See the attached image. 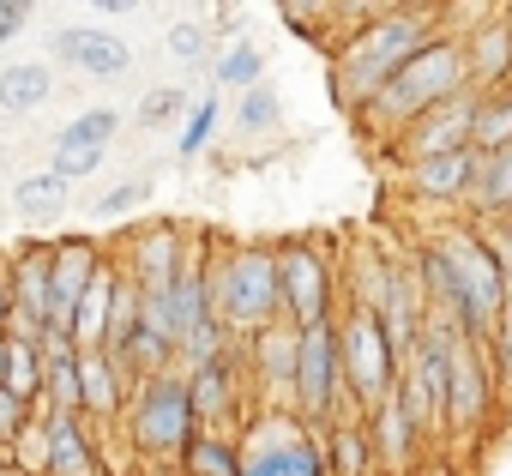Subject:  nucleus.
<instances>
[{
	"label": "nucleus",
	"instance_id": "nucleus-7",
	"mask_svg": "<svg viewBox=\"0 0 512 476\" xmlns=\"http://www.w3.org/2000/svg\"><path fill=\"white\" fill-rule=\"evenodd\" d=\"M127 428H133V446L145 458H187V446L205 434L199 416H193L187 374H151V380H139L133 404H127Z\"/></svg>",
	"mask_w": 512,
	"mask_h": 476
},
{
	"label": "nucleus",
	"instance_id": "nucleus-16",
	"mask_svg": "<svg viewBox=\"0 0 512 476\" xmlns=\"http://www.w3.org/2000/svg\"><path fill=\"white\" fill-rule=\"evenodd\" d=\"M253 356V374H260V386L278 392V410H296V362H302V332L290 320H278L272 332H260L247 344Z\"/></svg>",
	"mask_w": 512,
	"mask_h": 476
},
{
	"label": "nucleus",
	"instance_id": "nucleus-32",
	"mask_svg": "<svg viewBox=\"0 0 512 476\" xmlns=\"http://www.w3.org/2000/svg\"><path fill=\"white\" fill-rule=\"evenodd\" d=\"M199 97H187L181 85H157L145 103H139V127H169V121H187Z\"/></svg>",
	"mask_w": 512,
	"mask_h": 476
},
{
	"label": "nucleus",
	"instance_id": "nucleus-17",
	"mask_svg": "<svg viewBox=\"0 0 512 476\" xmlns=\"http://www.w3.org/2000/svg\"><path fill=\"white\" fill-rule=\"evenodd\" d=\"M368 440H374V458H380V470H392V476H404L410 464H416V452H422V434H416V422H410V410H404V398L392 392L374 416H368Z\"/></svg>",
	"mask_w": 512,
	"mask_h": 476
},
{
	"label": "nucleus",
	"instance_id": "nucleus-31",
	"mask_svg": "<svg viewBox=\"0 0 512 476\" xmlns=\"http://www.w3.org/2000/svg\"><path fill=\"white\" fill-rule=\"evenodd\" d=\"M211 37H217L211 25H199V19H175L169 37H163V49H169L181 67H205V61H211Z\"/></svg>",
	"mask_w": 512,
	"mask_h": 476
},
{
	"label": "nucleus",
	"instance_id": "nucleus-2",
	"mask_svg": "<svg viewBox=\"0 0 512 476\" xmlns=\"http://www.w3.org/2000/svg\"><path fill=\"white\" fill-rule=\"evenodd\" d=\"M464 91H470L464 43L446 31V37H434V43L356 115V127H362V139H374V145H398L428 109H440V103H452V97H464Z\"/></svg>",
	"mask_w": 512,
	"mask_h": 476
},
{
	"label": "nucleus",
	"instance_id": "nucleus-33",
	"mask_svg": "<svg viewBox=\"0 0 512 476\" xmlns=\"http://www.w3.org/2000/svg\"><path fill=\"white\" fill-rule=\"evenodd\" d=\"M488 350H494V380H500V416H512V308H506L500 332L488 338Z\"/></svg>",
	"mask_w": 512,
	"mask_h": 476
},
{
	"label": "nucleus",
	"instance_id": "nucleus-12",
	"mask_svg": "<svg viewBox=\"0 0 512 476\" xmlns=\"http://www.w3.org/2000/svg\"><path fill=\"white\" fill-rule=\"evenodd\" d=\"M55 55H61L67 67H79V79H97V85L133 73V43L115 37V31H91V25L55 31Z\"/></svg>",
	"mask_w": 512,
	"mask_h": 476
},
{
	"label": "nucleus",
	"instance_id": "nucleus-4",
	"mask_svg": "<svg viewBox=\"0 0 512 476\" xmlns=\"http://www.w3.org/2000/svg\"><path fill=\"white\" fill-rule=\"evenodd\" d=\"M440 248L446 272H452V290H458V326L464 338H494L500 320H506V278H500V260L488 248V235L476 223H440V235H428Z\"/></svg>",
	"mask_w": 512,
	"mask_h": 476
},
{
	"label": "nucleus",
	"instance_id": "nucleus-21",
	"mask_svg": "<svg viewBox=\"0 0 512 476\" xmlns=\"http://www.w3.org/2000/svg\"><path fill=\"white\" fill-rule=\"evenodd\" d=\"M121 404H133L127 398V374L103 356V350H85V416H121Z\"/></svg>",
	"mask_w": 512,
	"mask_h": 476
},
{
	"label": "nucleus",
	"instance_id": "nucleus-35",
	"mask_svg": "<svg viewBox=\"0 0 512 476\" xmlns=\"http://www.w3.org/2000/svg\"><path fill=\"white\" fill-rule=\"evenodd\" d=\"M31 428V404L25 398H13L7 386H0V452L7 446H19V434Z\"/></svg>",
	"mask_w": 512,
	"mask_h": 476
},
{
	"label": "nucleus",
	"instance_id": "nucleus-6",
	"mask_svg": "<svg viewBox=\"0 0 512 476\" xmlns=\"http://www.w3.org/2000/svg\"><path fill=\"white\" fill-rule=\"evenodd\" d=\"M241 476H332L326 434L296 410H266L241 428Z\"/></svg>",
	"mask_w": 512,
	"mask_h": 476
},
{
	"label": "nucleus",
	"instance_id": "nucleus-1",
	"mask_svg": "<svg viewBox=\"0 0 512 476\" xmlns=\"http://www.w3.org/2000/svg\"><path fill=\"white\" fill-rule=\"evenodd\" d=\"M434 37H446V7H386L374 25L344 37L332 55V97L344 103V115L356 121Z\"/></svg>",
	"mask_w": 512,
	"mask_h": 476
},
{
	"label": "nucleus",
	"instance_id": "nucleus-29",
	"mask_svg": "<svg viewBox=\"0 0 512 476\" xmlns=\"http://www.w3.org/2000/svg\"><path fill=\"white\" fill-rule=\"evenodd\" d=\"M217 121H223V91H205L193 103V115L181 121V139H175V157H199L211 139H217Z\"/></svg>",
	"mask_w": 512,
	"mask_h": 476
},
{
	"label": "nucleus",
	"instance_id": "nucleus-11",
	"mask_svg": "<svg viewBox=\"0 0 512 476\" xmlns=\"http://www.w3.org/2000/svg\"><path fill=\"white\" fill-rule=\"evenodd\" d=\"M464 43V67H470V91H506L512 85V7H488L470 31H452Z\"/></svg>",
	"mask_w": 512,
	"mask_h": 476
},
{
	"label": "nucleus",
	"instance_id": "nucleus-15",
	"mask_svg": "<svg viewBox=\"0 0 512 476\" xmlns=\"http://www.w3.org/2000/svg\"><path fill=\"white\" fill-rule=\"evenodd\" d=\"M398 175H404V193H416L428 205H470L482 157L476 151H452V157H434V163H416V169H398Z\"/></svg>",
	"mask_w": 512,
	"mask_h": 476
},
{
	"label": "nucleus",
	"instance_id": "nucleus-5",
	"mask_svg": "<svg viewBox=\"0 0 512 476\" xmlns=\"http://www.w3.org/2000/svg\"><path fill=\"white\" fill-rule=\"evenodd\" d=\"M338 338H344V386H350V404H356V416L368 422V416L398 392L404 356H398L386 320L368 314V308H350V302H344V314H338Z\"/></svg>",
	"mask_w": 512,
	"mask_h": 476
},
{
	"label": "nucleus",
	"instance_id": "nucleus-3",
	"mask_svg": "<svg viewBox=\"0 0 512 476\" xmlns=\"http://www.w3.org/2000/svg\"><path fill=\"white\" fill-rule=\"evenodd\" d=\"M211 308L223 320L229 338L253 344L260 332H272L284 320V272H278V248L266 242H235L211 260Z\"/></svg>",
	"mask_w": 512,
	"mask_h": 476
},
{
	"label": "nucleus",
	"instance_id": "nucleus-22",
	"mask_svg": "<svg viewBox=\"0 0 512 476\" xmlns=\"http://www.w3.org/2000/svg\"><path fill=\"white\" fill-rule=\"evenodd\" d=\"M326 464H332V476H374L380 458H374L368 422H338V428L326 434Z\"/></svg>",
	"mask_w": 512,
	"mask_h": 476
},
{
	"label": "nucleus",
	"instance_id": "nucleus-24",
	"mask_svg": "<svg viewBox=\"0 0 512 476\" xmlns=\"http://www.w3.org/2000/svg\"><path fill=\"white\" fill-rule=\"evenodd\" d=\"M181 476H241V434H199L181 458Z\"/></svg>",
	"mask_w": 512,
	"mask_h": 476
},
{
	"label": "nucleus",
	"instance_id": "nucleus-28",
	"mask_svg": "<svg viewBox=\"0 0 512 476\" xmlns=\"http://www.w3.org/2000/svg\"><path fill=\"white\" fill-rule=\"evenodd\" d=\"M253 85H266V55H260V43H229L223 55H217V91H253Z\"/></svg>",
	"mask_w": 512,
	"mask_h": 476
},
{
	"label": "nucleus",
	"instance_id": "nucleus-25",
	"mask_svg": "<svg viewBox=\"0 0 512 476\" xmlns=\"http://www.w3.org/2000/svg\"><path fill=\"white\" fill-rule=\"evenodd\" d=\"M470 151H476V157H500V151H512V91H488V97H482Z\"/></svg>",
	"mask_w": 512,
	"mask_h": 476
},
{
	"label": "nucleus",
	"instance_id": "nucleus-13",
	"mask_svg": "<svg viewBox=\"0 0 512 476\" xmlns=\"http://www.w3.org/2000/svg\"><path fill=\"white\" fill-rule=\"evenodd\" d=\"M187 392H193L199 428H205V434H229L223 422H235V410H241V368H235V350H223L217 362L187 368Z\"/></svg>",
	"mask_w": 512,
	"mask_h": 476
},
{
	"label": "nucleus",
	"instance_id": "nucleus-36",
	"mask_svg": "<svg viewBox=\"0 0 512 476\" xmlns=\"http://www.w3.org/2000/svg\"><path fill=\"white\" fill-rule=\"evenodd\" d=\"M482 235H488V248H494V260H500V278H506V308H512V217H500V223H476Z\"/></svg>",
	"mask_w": 512,
	"mask_h": 476
},
{
	"label": "nucleus",
	"instance_id": "nucleus-14",
	"mask_svg": "<svg viewBox=\"0 0 512 476\" xmlns=\"http://www.w3.org/2000/svg\"><path fill=\"white\" fill-rule=\"evenodd\" d=\"M181 266H187V235H181V223H157V229L133 235V248H127V278H133L139 290H175Z\"/></svg>",
	"mask_w": 512,
	"mask_h": 476
},
{
	"label": "nucleus",
	"instance_id": "nucleus-10",
	"mask_svg": "<svg viewBox=\"0 0 512 476\" xmlns=\"http://www.w3.org/2000/svg\"><path fill=\"white\" fill-rule=\"evenodd\" d=\"M476 109H482V91H464V97L428 109L398 145H386V157H392L398 169H416V163H434V157L470 151V139H476Z\"/></svg>",
	"mask_w": 512,
	"mask_h": 476
},
{
	"label": "nucleus",
	"instance_id": "nucleus-40",
	"mask_svg": "<svg viewBox=\"0 0 512 476\" xmlns=\"http://www.w3.org/2000/svg\"><path fill=\"white\" fill-rule=\"evenodd\" d=\"M0 338H13V290L0 284Z\"/></svg>",
	"mask_w": 512,
	"mask_h": 476
},
{
	"label": "nucleus",
	"instance_id": "nucleus-30",
	"mask_svg": "<svg viewBox=\"0 0 512 476\" xmlns=\"http://www.w3.org/2000/svg\"><path fill=\"white\" fill-rule=\"evenodd\" d=\"M235 127H241L247 139H260V133L284 127V97H278L272 85H253V91L235 103Z\"/></svg>",
	"mask_w": 512,
	"mask_h": 476
},
{
	"label": "nucleus",
	"instance_id": "nucleus-41",
	"mask_svg": "<svg viewBox=\"0 0 512 476\" xmlns=\"http://www.w3.org/2000/svg\"><path fill=\"white\" fill-rule=\"evenodd\" d=\"M211 25H217V31H229V37H235V25H241V7H217V13H211Z\"/></svg>",
	"mask_w": 512,
	"mask_h": 476
},
{
	"label": "nucleus",
	"instance_id": "nucleus-23",
	"mask_svg": "<svg viewBox=\"0 0 512 476\" xmlns=\"http://www.w3.org/2000/svg\"><path fill=\"white\" fill-rule=\"evenodd\" d=\"M0 386H7L13 398H25V404H37L49 392V362H43V350L31 338H7V380Z\"/></svg>",
	"mask_w": 512,
	"mask_h": 476
},
{
	"label": "nucleus",
	"instance_id": "nucleus-37",
	"mask_svg": "<svg viewBox=\"0 0 512 476\" xmlns=\"http://www.w3.org/2000/svg\"><path fill=\"white\" fill-rule=\"evenodd\" d=\"M49 169L73 187V181H85V175H97V169H103V151H61V145H55V163H49Z\"/></svg>",
	"mask_w": 512,
	"mask_h": 476
},
{
	"label": "nucleus",
	"instance_id": "nucleus-8",
	"mask_svg": "<svg viewBox=\"0 0 512 476\" xmlns=\"http://www.w3.org/2000/svg\"><path fill=\"white\" fill-rule=\"evenodd\" d=\"M500 416V380H494V350L482 338L458 344L452 362V398H446V440H458L464 452L482 446L488 422Z\"/></svg>",
	"mask_w": 512,
	"mask_h": 476
},
{
	"label": "nucleus",
	"instance_id": "nucleus-19",
	"mask_svg": "<svg viewBox=\"0 0 512 476\" xmlns=\"http://www.w3.org/2000/svg\"><path fill=\"white\" fill-rule=\"evenodd\" d=\"M55 97V67L49 61H13L0 67V109L7 115H31Z\"/></svg>",
	"mask_w": 512,
	"mask_h": 476
},
{
	"label": "nucleus",
	"instance_id": "nucleus-38",
	"mask_svg": "<svg viewBox=\"0 0 512 476\" xmlns=\"http://www.w3.org/2000/svg\"><path fill=\"white\" fill-rule=\"evenodd\" d=\"M31 7H25V0H0V43H13V37H25L31 31Z\"/></svg>",
	"mask_w": 512,
	"mask_h": 476
},
{
	"label": "nucleus",
	"instance_id": "nucleus-18",
	"mask_svg": "<svg viewBox=\"0 0 512 476\" xmlns=\"http://www.w3.org/2000/svg\"><path fill=\"white\" fill-rule=\"evenodd\" d=\"M43 422H49V476H103L85 410H43Z\"/></svg>",
	"mask_w": 512,
	"mask_h": 476
},
{
	"label": "nucleus",
	"instance_id": "nucleus-26",
	"mask_svg": "<svg viewBox=\"0 0 512 476\" xmlns=\"http://www.w3.org/2000/svg\"><path fill=\"white\" fill-rule=\"evenodd\" d=\"M115 133H121V109H85V115H73L67 127H61V151H109L115 145Z\"/></svg>",
	"mask_w": 512,
	"mask_h": 476
},
{
	"label": "nucleus",
	"instance_id": "nucleus-27",
	"mask_svg": "<svg viewBox=\"0 0 512 476\" xmlns=\"http://www.w3.org/2000/svg\"><path fill=\"white\" fill-rule=\"evenodd\" d=\"M67 193H73V187H67L55 169H43V175H25V181L13 187V205H19L31 223H43V217H61V211H67Z\"/></svg>",
	"mask_w": 512,
	"mask_h": 476
},
{
	"label": "nucleus",
	"instance_id": "nucleus-34",
	"mask_svg": "<svg viewBox=\"0 0 512 476\" xmlns=\"http://www.w3.org/2000/svg\"><path fill=\"white\" fill-rule=\"evenodd\" d=\"M151 199V175H133V181H121V187H109L103 199H97V217H127V211H139Z\"/></svg>",
	"mask_w": 512,
	"mask_h": 476
},
{
	"label": "nucleus",
	"instance_id": "nucleus-9",
	"mask_svg": "<svg viewBox=\"0 0 512 476\" xmlns=\"http://www.w3.org/2000/svg\"><path fill=\"white\" fill-rule=\"evenodd\" d=\"M278 272H284V320L296 332L338 320V272L320 254V242H278Z\"/></svg>",
	"mask_w": 512,
	"mask_h": 476
},
{
	"label": "nucleus",
	"instance_id": "nucleus-39",
	"mask_svg": "<svg viewBox=\"0 0 512 476\" xmlns=\"http://www.w3.org/2000/svg\"><path fill=\"white\" fill-rule=\"evenodd\" d=\"M103 19H139V0H97Z\"/></svg>",
	"mask_w": 512,
	"mask_h": 476
},
{
	"label": "nucleus",
	"instance_id": "nucleus-20",
	"mask_svg": "<svg viewBox=\"0 0 512 476\" xmlns=\"http://www.w3.org/2000/svg\"><path fill=\"white\" fill-rule=\"evenodd\" d=\"M500 217H512V151L482 157V175L470 193V223H500Z\"/></svg>",
	"mask_w": 512,
	"mask_h": 476
},
{
	"label": "nucleus",
	"instance_id": "nucleus-42",
	"mask_svg": "<svg viewBox=\"0 0 512 476\" xmlns=\"http://www.w3.org/2000/svg\"><path fill=\"white\" fill-rule=\"evenodd\" d=\"M0 380H7V338H0Z\"/></svg>",
	"mask_w": 512,
	"mask_h": 476
}]
</instances>
